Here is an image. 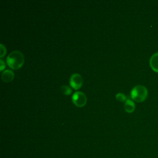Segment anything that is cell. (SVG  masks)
<instances>
[{
	"label": "cell",
	"instance_id": "1",
	"mask_svg": "<svg viewBox=\"0 0 158 158\" xmlns=\"http://www.w3.org/2000/svg\"><path fill=\"white\" fill-rule=\"evenodd\" d=\"M25 62L23 54L19 51H14L8 55L6 58V62L12 69L17 70L21 68Z\"/></svg>",
	"mask_w": 158,
	"mask_h": 158
},
{
	"label": "cell",
	"instance_id": "2",
	"mask_svg": "<svg viewBox=\"0 0 158 158\" xmlns=\"http://www.w3.org/2000/svg\"><path fill=\"white\" fill-rule=\"evenodd\" d=\"M148 90L143 85H138L134 86L130 93L131 98L138 102L144 101L148 96Z\"/></svg>",
	"mask_w": 158,
	"mask_h": 158
},
{
	"label": "cell",
	"instance_id": "3",
	"mask_svg": "<svg viewBox=\"0 0 158 158\" xmlns=\"http://www.w3.org/2000/svg\"><path fill=\"white\" fill-rule=\"evenodd\" d=\"M72 100L76 106L81 107L86 105L87 98L84 93L81 91H76L73 94Z\"/></svg>",
	"mask_w": 158,
	"mask_h": 158
},
{
	"label": "cell",
	"instance_id": "4",
	"mask_svg": "<svg viewBox=\"0 0 158 158\" xmlns=\"http://www.w3.org/2000/svg\"><path fill=\"white\" fill-rule=\"evenodd\" d=\"M83 83V78L81 75L79 73H73L70 77V80H69L70 85L72 88H73L75 90L80 89L82 86Z\"/></svg>",
	"mask_w": 158,
	"mask_h": 158
},
{
	"label": "cell",
	"instance_id": "5",
	"mask_svg": "<svg viewBox=\"0 0 158 158\" xmlns=\"http://www.w3.org/2000/svg\"><path fill=\"white\" fill-rule=\"evenodd\" d=\"M149 65L153 71L158 73V52L154 53L151 57Z\"/></svg>",
	"mask_w": 158,
	"mask_h": 158
},
{
	"label": "cell",
	"instance_id": "6",
	"mask_svg": "<svg viewBox=\"0 0 158 158\" xmlns=\"http://www.w3.org/2000/svg\"><path fill=\"white\" fill-rule=\"evenodd\" d=\"M14 78V73L11 70H5L1 75V78L4 82L9 83L13 80Z\"/></svg>",
	"mask_w": 158,
	"mask_h": 158
},
{
	"label": "cell",
	"instance_id": "7",
	"mask_svg": "<svg viewBox=\"0 0 158 158\" xmlns=\"http://www.w3.org/2000/svg\"><path fill=\"white\" fill-rule=\"evenodd\" d=\"M124 109L128 113H132L135 109V104L134 102L130 99H127L124 104Z\"/></svg>",
	"mask_w": 158,
	"mask_h": 158
},
{
	"label": "cell",
	"instance_id": "8",
	"mask_svg": "<svg viewBox=\"0 0 158 158\" xmlns=\"http://www.w3.org/2000/svg\"><path fill=\"white\" fill-rule=\"evenodd\" d=\"M61 93L64 95H70L72 93V89L67 85H63L60 88Z\"/></svg>",
	"mask_w": 158,
	"mask_h": 158
},
{
	"label": "cell",
	"instance_id": "9",
	"mask_svg": "<svg viewBox=\"0 0 158 158\" xmlns=\"http://www.w3.org/2000/svg\"><path fill=\"white\" fill-rule=\"evenodd\" d=\"M115 98L117 99V101H126L127 99V97L126 96L123 94V93H117L116 95H115Z\"/></svg>",
	"mask_w": 158,
	"mask_h": 158
},
{
	"label": "cell",
	"instance_id": "10",
	"mask_svg": "<svg viewBox=\"0 0 158 158\" xmlns=\"http://www.w3.org/2000/svg\"><path fill=\"white\" fill-rule=\"evenodd\" d=\"M1 46V49H0V57L2 58L6 54V48L5 47V46H4L3 44H0Z\"/></svg>",
	"mask_w": 158,
	"mask_h": 158
},
{
	"label": "cell",
	"instance_id": "11",
	"mask_svg": "<svg viewBox=\"0 0 158 158\" xmlns=\"http://www.w3.org/2000/svg\"><path fill=\"white\" fill-rule=\"evenodd\" d=\"M0 63H1V67H0V70L2 71L6 68V64L5 62L2 59H0Z\"/></svg>",
	"mask_w": 158,
	"mask_h": 158
}]
</instances>
